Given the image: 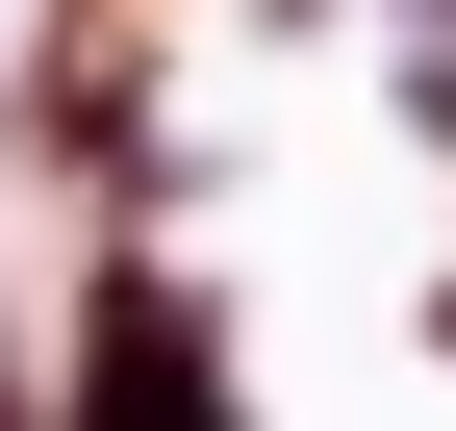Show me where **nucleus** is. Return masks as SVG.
<instances>
[{
	"label": "nucleus",
	"instance_id": "f257e3e1",
	"mask_svg": "<svg viewBox=\"0 0 456 431\" xmlns=\"http://www.w3.org/2000/svg\"><path fill=\"white\" fill-rule=\"evenodd\" d=\"M77 431H228V330L178 280H102V355H77Z\"/></svg>",
	"mask_w": 456,
	"mask_h": 431
}]
</instances>
